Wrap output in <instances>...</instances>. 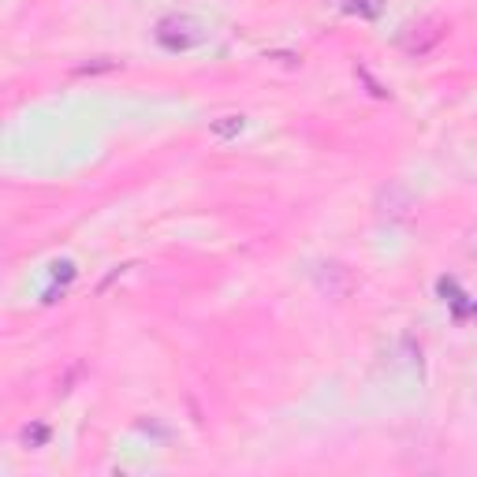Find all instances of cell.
<instances>
[{
    "instance_id": "6da1fadb",
    "label": "cell",
    "mask_w": 477,
    "mask_h": 477,
    "mask_svg": "<svg viewBox=\"0 0 477 477\" xmlns=\"http://www.w3.org/2000/svg\"><path fill=\"white\" fill-rule=\"evenodd\" d=\"M153 34H157V45H160V49L186 53V49H198L201 41L210 37V27H205L201 19H194V15L176 12V15H164Z\"/></svg>"
},
{
    "instance_id": "7a4b0ae2",
    "label": "cell",
    "mask_w": 477,
    "mask_h": 477,
    "mask_svg": "<svg viewBox=\"0 0 477 477\" xmlns=\"http://www.w3.org/2000/svg\"><path fill=\"white\" fill-rule=\"evenodd\" d=\"M410 210H414V194L407 191L403 183H388V186H381V194H377V213H381V217H388V220H403V217H410Z\"/></svg>"
},
{
    "instance_id": "3957f363",
    "label": "cell",
    "mask_w": 477,
    "mask_h": 477,
    "mask_svg": "<svg viewBox=\"0 0 477 477\" xmlns=\"http://www.w3.org/2000/svg\"><path fill=\"white\" fill-rule=\"evenodd\" d=\"M317 287H321V295H328V299H347L350 295V268H343V265H336V261H325V265H317Z\"/></svg>"
},
{
    "instance_id": "277c9868",
    "label": "cell",
    "mask_w": 477,
    "mask_h": 477,
    "mask_svg": "<svg viewBox=\"0 0 477 477\" xmlns=\"http://www.w3.org/2000/svg\"><path fill=\"white\" fill-rule=\"evenodd\" d=\"M440 37H444V23H422V27H414V34L403 37V49L422 56V53H429L432 45H437Z\"/></svg>"
},
{
    "instance_id": "5b68a950",
    "label": "cell",
    "mask_w": 477,
    "mask_h": 477,
    "mask_svg": "<svg viewBox=\"0 0 477 477\" xmlns=\"http://www.w3.org/2000/svg\"><path fill=\"white\" fill-rule=\"evenodd\" d=\"M343 8L350 15H362V19H377L384 12V0H343Z\"/></svg>"
},
{
    "instance_id": "8992f818",
    "label": "cell",
    "mask_w": 477,
    "mask_h": 477,
    "mask_svg": "<svg viewBox=\"0 0 477 477\" xmlns=\"http://www.w3.org/2000/svg\"><path fill=\"white\" fill-rule=\"evenodd\" d=\"M243 116H220V119H213V135L217 138H235L239 131H243Z\"/></svg>"
},
{
    "instance_id": "52a82bcc",
    "label": "cell",
    "mask_w": 477,
    "mask_h": 477,
    "mask_svg": "<svg viewBox=\"0 0 477 477\" xmlns=\"http://www.w3.org/2000/svg\"><path fill=\"white\" fill-rule=\"evenodd\" d=\"M23 440H27L30 448H37V444H45V440H49V429H45V425H34V429H23Z\"/></svg>"
},
{
    "instance_id": "ba28073f",
    "label": "cell",
    "mask_w": 477,
    "mask_h": 477,
    "mask_svg": "<svg viewBox=\"0 0 477 477\" xmlns=\"http://www.w3.org/2000/svg\"><path fill=\"white\" fill-rule=\"evenodd\" d=\"M466 254L477 258V227H470V232H466Z\"/></svg>"
}]
</instances>
